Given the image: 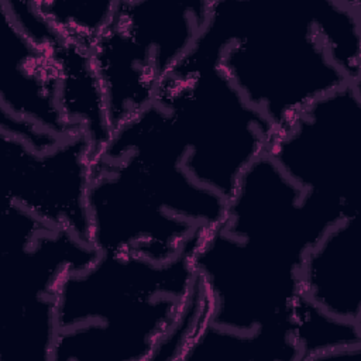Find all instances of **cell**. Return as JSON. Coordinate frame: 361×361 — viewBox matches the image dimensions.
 Instances as JSON below:
<instances>
[{
    "label": "cell",
    "mask_w": 361,
    "mask_h": 361,
    "mask_svg": "<svg viewBox=\"0 0 361 361\" xmlns=\"http://www.w3.org/2000/svg\"><path fill=\"white\" fill-rule=\"evenodd\" d=\"M197 243L162 262L100 252L68 272L55 295L59 331L52 361H149L193 285Z\"/></svg>",
    "instance_id": "1"
},
{
    "label": "cell",
    "mask_w": 361,
    "mask_h": 361,
    "mask_svg": "<svg viewBox=\"0 0 361 361\" xmlns=\"http://www.w3.org/2000/svg\"><path fill=\"white\" fill-rule=\"evenodd\" d=\"M221 11L230 45L219 68L274 133L312 102L353 83L317 31L313 1L226 0Z\"/></svg>",
    "instance_id": "2"
},
{
    "label": "cell",
    "mask_w": 361,
    "mask_h": 361,
    "mask_svg": "<svg viewBox=\"0 0 361 361\" xmlns=\"http://www.w3.org/2000/svg\"><path fill=\"white\" fill-rule=\"evenodd\" d=\"M171 116L185 147L183 169L226 200L245 169L268 151L272 124L217 66L169 73L155 100Z\"/></svg>",
    "instance_id": "3"
},
{
    "label": "cell",
    "mask_w": 361,
    "mask_h": 361,
    "mask_svg": "<svg viewBox=\"0 0 361 361\" xmlns=\"http://www.w3.org/2000/svg\"><path fill=\"white\" fill-rule=\"evenodd\" d=\"M210 302V323L234 331L292 322L303 261L220 224L203 231L192 255Z\"/></svg>",
    "instance_id": "4"
},
{
    "label": "cell",
    "mask_w": 361,
    "mask_h": 361,
    "mask_svg": "<svg viewBox=\"0 0 361 361\" xmlns=\"http://www.w3.org/2000/svg\"><path fill=\"white\" fill-rule=\"evenodd\" d=\"M267 154L303 192L347 217L361 207V85L347 83L312 102L278 128Z\"/></svg>",
    "instance_id": "5"
},
{
    "label": "cell",
    "mask_w": 361,
    "mask_h": 361,
    "mask_svg": "<svg viewBox=\"0 0 361 361\" xmlns=\"http://www.w3.org/2000/svg\"><path fill=\"white\" fill-rule=\"evenodd\" d=\"M90 241L99 252L135 254L169 261L203 231L173 216L128 158L93 155L87 190Z\"/></svg>",
    "instance_id": "6"
},
{
    "label": "cell",
    "mask_w": 361,
    "mask_h": 361,
    "mask_svg": "<svg viewBox=\"0 0 361 361\" xmlns=\"http://www.w3.org/2000/svg\"><path fill=\"white\" fill-rule=\"evenodd\" d=\"M0 142L3 202L92 244L87 190L94 149L89 137L75 133L44 151L6 134Z\"/></svg>",
    "instance_id": "7"
},
{
    "label": "cell",
    "mask_w": 361,
    "mask_h": 361,
    "mask_svg": "<svg viewBox=\"0 0 361 361\" xmlns=\"http://www.w3.org/2000/svg\"><path fill=\"white\" fill-rule=\"evenodd\" d=\"M343 219L347 216L341 209L303 192L265 152L238 179L220 226L305 261L310 248Z\"/></svg>",
    "instance_id": "8"
},
{
    "label": "cell",
    "mask_w": 361,
    "mask_h": 361,
    "mask_svg": "<svg viewBox=\"0 0 361 361\" xmlns=\"http://www.w3.org/2000/svg\"><path fill=\"white\" fill-rule=\"evenodd\" d=\"M0 134L44 151L73 130L59 106V75L48 49L0 10Z\"/></svg>",
    "instance_id": "9"
},
{
    "label": "cell",
    "mask_w": 361,
    "mask_h": 361,
    "mask_svg": "<svg viewBox=\"0 0 361 361\" xmlns=\"http://www.w3.org/2000/svg\"><path fill=\"white\" fill-rule=\"evenodd\" d=\"M302 295L326 313L361 323L360 214L334 224L307 252Z\"/></svg>",
    "instance_id": "10"
},
{
    "label": "cell",
    "mask_w": 361,
    "mask_h": 361,
    "mask_svg": "<svg viewBox=\"0 0 361 361\" xmlns=\"http://www.w3.org/2000/svg\"><path fill=\"white\" fill-rule=\"evenodd\" d=\"M182 361H300V350L292 322L254 331H234L209 322Z\"/></svg>",
    "instance_id": "11"
},
{
    "label": "cell",
    "mask_w": 361,
    "mask_h": 361,
    "mask_svg": "<svg viewBox=\"0 0 361 361\" xmlns=\"http://www.w3.org/2000/svg\"><path fill=\"white\" fill-rule=\"evenodd\" d=\"M300 361L336 360L361 354V323L334 317L303 295L292 313Z\"/></svg>",
    "instance_id": "12"
},
{
    "label": "cell",
    "mask_w": 361,
    "mask_h": 361,
    "mask_svg": "<svg viewBox=\"0 0 361 361\" xmlns=\"http://www.w3.org/2000/svg\"><path fill=\"white\" fill-rule=\"evenodd\" d=\"M361 3L358 0H314L313 17L317 31L334 61L353 83L361 85Z\"/></svg>",
    "instance_id": "13"
},
{
    "label": "cell",
    "mask_w": 361,
    "mask_h": 361,
    "mask_svg": "<svg viewBox=\"0 0 361 361\" xmlns=\"http://www.w3.org/2000/svg\"><path fill=\"white\" fill-rule=\"evenodd\" d=\"M41 13L68 41L92 47L110 23L116 1H37Z\"/></svg>",
    "instance_id": "14"
},
{
    "label": "cell",
    "mask_w": 361,
    "mask_h": 361,
    "mask_svg": "<svg viewBox=\"0 0 361 361\" xmlns=\"http://www.w3.org/2000/svg\"><path fill=\"white\" fill-rule=\"evenodd\" d=\"M196 274V272H195ZM210 322V302L207 292L195 275L193 285L180 312L169 329L157 341L149 361H182L192 341Z\"/></svg>",
    "instance_id": "15"
}]
</instances>
